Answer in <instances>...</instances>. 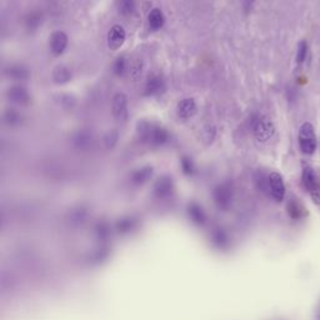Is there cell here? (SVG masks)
Here are the masks:
<instances>
[{
	"label": "cell",
	"mask_w": 320,
	"mask_h": 320,
	"mask_svg": "<svg viewBox=\"0 0 320 320\" xmlns=\"http://www.w3.org/2000/svg\"><path fill=\"white\" fill-rule=\"evenodd\" d=\"M136 133L140 142L149 147H163L170 139L169 131L164 127L149 120L139 122L136 127Z\"/></svg>",
	"instance_id": "1"
},
{
	"label": "cell",
	"mask_w": 320,
	"mask_h": 320,
	"mask_svg": "<svg viewBox=\"0 0 320 320\" xmlns=\"http://www.w3.org/2000/svg\"><path fill=\"white\" fill-rule=\"evenodd\" d=\"M298 140H299V147H300L301 153L305 155H313L317 150V136H315L314 127L312 123L305 122L301 124L300 129H299V135H298Z\"/></svg>",
	"instance_id": "2"
},
{
	"label": "cell",
	"mask_w": 320,
	"mask_h": 320,
	"mask_svg": "<svg viewBox=\"0 0 320 320\" xmlns=\"http://www.w3.org/2000/svg\"><path fill=\"white\" fill-rule=\"evenodd\" d=\"M253 131L259 143H266L274 135L275 128L268 116H256L253 122Z\"/></svg>",
	"instance_id": "3"
},
{
	"label": "cell",
	"mask_w": 320,
	"mask_h": 320,
	"mask_svg": "<svg viewBox=\"0 0 320 320\" xmlns=\"http://www.w3.org/2000/svg\"><path fill=\"white\" fill-rule=\"evenodd\" d=\"M303 184L310 193L314 203L320 205V179L314 169L309 165L303 168Z\"/></svg>",
	"instance_id": "4"
},
{
	"label": "cell",
	"mask_w": 320,
	"mask_h": 320,
	"mask_svg": "<svg viewBox=\"0 0 320 320\" xmlns=\"http://www.w3.org/2000/svg\"><path fill=\"white\" fill-rule=\"evenodd\" d=\"M125 38H127V33H125V29L123 28L119 24H115V25L111 26V29L108 33V46L111 50H118L123 46L125 42Z\"/></svg>",
	"instance_id": "5"
},
{
	"label": "cell",
	"mask_w": 320,
	"mask_h": 320,
	"mask_svg": "<svg viewBox=\"0 0 320 320\" xmlns=\"http://www.w3.org/2000/svg\"><path fill=\"white\" fill-rule=\"evenodd\" d=\"M6 97L10 102L18 105H28L31 100L28 89L24 88L23 85H14L12 88H9L6 91Z\"/></svg>",
	"instance_id": "6"
},
{
	"label": "cell",
	"mask_w": 320,
	"mask_h": 320,
	"mask_svg": "<svg viewBox=\"0 0 320 320\" xmlns=\"http://www.w3.org/2000/svg\"><path fill=\"white\" fill-rule=\"evenodd\" d=\"M51 53L54 55H62L68 46V35L62 30L54 31L49 40Z\"/></svg>",
	"instance_id": "7"
},
{
	"label": "cell",
	"mask_w": 320,
	"mask_h": 320,
	"mask_svg": "<svg viewBox=\"0 0 320 320\" xmlns=\"http://www.w3.org/2000/svg\"><path fill=\"white\" fill-rule=\"evenodd\" d=\"M165 80L160 75H150L145 83L144 94L147 97L160 95L165 91Z\"/></svg>",
	"instance_id": "8"
},
{
	"label": "cell",
	"mask_w": 320,
	"mask_h": 320,
	"mask_svg": "<svg viewBox=\"0 0 320 320\" xmlns=\"http://www.w3.org/2000/svg\"><path fill=\"white\" fill-rule=\"evenodd\" d=\"M268 183H269V189L272 192V195L275 200L281 201L284 198V194H285V187H284V181L283 178L279 173H272L269 175V179H268Z\"/></svg>",
	"instance_id": "9"
},
{
	"label": "cell",
	"mask_w": 320,
	"mask_h": 320,
	"mask_svg": "<svg viewBox=\"0 0 320 320\" xmlns=\"http://www.w3.org/2000/svg\"><path fill=\"white\" fill-rule=\"evenodd\" d=\"M179 118L181 119H190L192 116L196 114V103L193 98H187L179 102L178 108H176Z\"/></svg>",
	"instance_id": "10"
},
{
	"label": "cell",
	"mask_w": 320,
	"mask_h": 320,
	"mask_svg": "<svg viewBox=\"0 0 320 320\" xmlns=\"http://www.w3.org/2000/svg\"><path fill=\"white\" fill-rule=\"evenodd\" d=\"M127 105L128 99L127 95L124 93H116L115 97L113 98V103H111V110L115 118L122 119L127 115Z\"/></svg>",
	"instance_id": "11"
},
{
	"label": "cell",
	"mask_w": 320,
	"mask_h": 320,
	"mask_svg": "<svg viewBox=\"0 0 320 320\" xmlns=\"http://www.w3.org/2000/svg\"><path fill=\"white\" fill-rule=\"evenodd\" d=\"M91 143H93V136H91V133L86 130L78 131L73 136V144L78 149H88Z\"/></svg>",
	"instance_id": "12"
},
{
	"label": "cell",
	"mask_w": 320,
	"mask_h": 320,
	"mask_svg": "<svg viewBox=\"0 0 320 320\" xmlns=\"http://www.w3.org/2000/svg\"><path fill=\"white\" fill-rule=\"evenodd\" d=\"M148 23H149V26H150L151 30L156 31L159 29H162L163 25L165 23V18L163 12L160 9H153L149 15H148Z\"/></svg>",
	"instance_id": "13"
},
{
	"label": "cell",
	"mask_w": 320,
	"mask_h": 320,
	"mask_svg": "<svg viewBox=\"0 0 320 320\" xmlns=\"http://www.w3.org/2000/svg\"><path fill=\"white\" fill-rule=\"evenodd\" d=\"M5 75L9 78H13V79H26L30 75V71L26 66L20 65V64H14V65H10L5 69Z\"/></svg>",
	"instance_id": "14"
},
{
	"label": "cell",
	"mask_w": 320,
	"mask_h": 320,
	"mask_svg": "<svg viewBox=\"0 0 320 320\" xmlns=\"http://www.w3.org/2000/svg\"><path fill=\"white\" fill-rule=\"evenodd\" d=\"M53 80L57 84L63 85L66 84L71 80V73L66 66L64 65H58L57 68L53 70Z\"/></svg>",
	"instance_id": "15"
},
{
	"label": "cell",
	"mask_w": 320,
	"mask_h": 320,
	"mask_svg": "<svg viewBox=\"0 0 320 320\" xmlns=\"http://www.w3.org/2000/svg\"><path fill=\"white\" fill-rule=\"evenodd\" d=\"M4 120L9 127H18L23 123V115L13 109H8L4 114Z\"/></svg>",
	"instance_id": "16"
},
{
	"label": "cell",
	"mask_w": 320,
	"mask_h": 320,
	"mask_svg": "<svg viewBox=\"0 0 320 320\" xmlns=\"http://www.w3.org/2000/svg\"><path fill=\"white\" fill-rule=\"evenodd\" d=\"M118 9H119V13H122L125 17L133 14L134 9H135V1L134 0H119Z\"/></svg>",
	"instance_id": "17"
},
{
	"label": "cell",
	"mask_w": 320,
	"mask_h": 320,
	"mask_svg": "<svg viewBox=\"0 0 320 320\" xmlns=\"http://www.w3.org/2000/svg\"><path fill=\"white\" fill-rule=\"evenodd\" d=\"M151 173H153V168L151 167H144L142 169L136 170L135 173L133 174V179L136 183H142V181L147 180L149 176H151Z\"/></svg>",
	"instance_id": "18"
},
{
	"label": "cell",
	"mask_w": 320,
	"mask_h": 320,
	"mask_svg": "<svg viewBox=\"0 0 320 320\" xmlns=\"http://www.w3.org/2000/svg\"><path fill=\"white\" fill-rule=\"evenodd\" d=\"M42 24V14L40 13H30L25 19V25L29 29H35Z\"/></svg>",
	"instance_id": "19"
},
{
	"label": "cell",
	"mask_w": 320,
	"mask_h": 320,
	"mask_svg": "<svg viewBox=\"0 0 320 320\" xmlns=\"http://www.w3.org/2000/svg\"><path fill=\"white\" fill-rule=\"evenodd\" d=\"M125 70H127V60H125L124 57H119L115 62H114V65H113L114 74L118 75V77H123V75L125 74Z\"/></svg>",
	"instance_id": "20"
},
{
	"label": "cell",
	"mask_w": 320,
	"mask_h": 320,
	"mask_svg": "<svg viewBox=\"0 0 320 320\" xmlns=\"http://www.w3.org/2000/svg\"><path fill=\"white\" fill-rule=\"evenodd\" d=\"M306 54H308V45H306L305 42H300L299 43V45H298V51H297L298 64H301L303 62H305Z\"/></svg>",
	"instance_id": "21"
},
{
	"label": "cell",
	"mask_w": 320,
	"mask_h": 320,
	"mask_svg": "<svg viewBox=\"0 0 320 320\" xmlns=\"http://www.w3.org/2000/svg\"><path fill=\"white\" fill-rule=\"evenodd\" d=\"M181 169H183V171H184L185 174H188V175L194 173V163L189 156H183V158H181Z\"/></svg>",
	"instance_id": "22"
},
{
	"label": "cell",
	"mask_w": 320,
	"mask_h": 320,
	"mask_svg": "<svg viewBox=\"0 0 320 320\" xmlns=\"http://www.w3.org/2000/svg\"><path fill=\"white\" fill-rule=\"evenodd\" d=\"M116 142H118V131L116 130H111L110 133L104 136V144L108 148H113Z\"/></svg>",
	"instance_id": "23"
},
{
	"label": "cell",
	"mask_w": 320,
	"mask_h": 320,
	"mask_svg": "<svg viewBox=\"0 0 320 320\" xmlns=\"http://www.w3.org/2000/svg\"><path fill=\"white\" fill-rule=\"evenodd\" d=\"M254 1H255V0H244V4H245V5L249 6V5H252V4L254 3Z\"/></svg>",
	"instance_id": "24"
}]
</instances>
